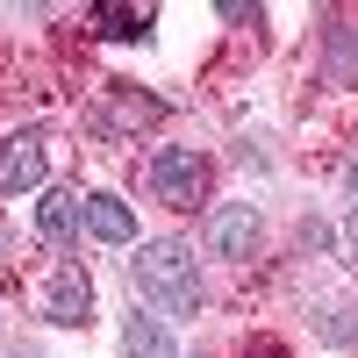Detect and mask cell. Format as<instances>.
Returning a JSON list of instances; mask_svg holds the SVG:
<instances>
[{
  "instance_id": "obj_11",
  "label": "cell",
  "mask_w": 358,
  "mask_h": 358,
  "mask_svg": "<svg viewBox=\"0 0 358 358\" xmlns=\"http://www.w3.org/2000/svg\"><path fill=\"white\" fill-rule=\"evenodd\" d=\"M251 358H287V351L280 344H251Z\"/></svg>"
},
{
  "instance_id": "obj_4",
  "label": "cell",
  "mask_w": 358,
  "mask_h": 358,
  "mask_svg": "<svg viewBox=\"0 0 358 358\" xmlns=\"http://www.w3.org/2000/svg\"><path fill=\"white\" fill-rule=\"evenodd\" d=\"M258 244H265V222H258V208H215V215H208V251H222L229 265L258 258Z\"/></svg>"
},
{
  "instance_id": "obj_2",
  "label": "cell",
  "mask_w": 358,
  "mask_h": 358,
  "mask_svg": "<svg viewBox=\"0 0 358 358\" xmlns=\"http://www.w3.org/2000/svg\"><path fill=\"white\" fill-rule=\"evenodd\" d=\"M143 179H151V194H158L165 208H179V215L208 201V158H201V151H179V143H165Z\"/></svg>"
},
{
  "instance_id": "obj_12",
  "label": "cell",
  "mask_w": 358,
  "mask_h": 358,
  "mask_svg": "<svg viewBox=\"0 0 358 358\" xmlns=\"http://www.w3.org/2000/svg\"><path fill=\"white\" fill-rule=\"evenodd\" d=\"M344 194H351V208H358V165H351V179H344Z\"/></svg>"
},
{
  "instance_id": "obj_5",
  "label": "cell",
  "mask_w": 358,
  "mask_h": 358,
  "mask_svg": "<svg viewBox=\"0 0 358 358\" xmlns=\"http://www.w3.org/2000/svg\"><path fill=\"white\" fill-rule=\"evenodd\" d=\"M122 351H129V358H179V337H172L165 315L129 308V315H122Z\"/></svg>"
},
{
  "instance_id": "obj_8",
  "label": "cell",
  "mask_w": 358,
  "mask_h": 358,
  "mask_svg": "<svg viewBox=\"0 0 358 358\" xmlns=\"http://www.w3.org/2000/svg\"><path fill=\"white\" fill-rule=\"evenodd\" d=\"M86 222V208L72 194H43L36 201V229H43V244H72V229Z\"/></svg>"
},
{
  "instance_id": "obj_10",
  "label": "cell",
  "mask_w": 358,
  "mask_h": 358,
  "mask_svg": "<svg viewBox=\"0 0 358 358\" xmlns=\"http://www.w3.org/2000/svg\"><path fill=\"white\" fill-rule=\"evenodd\" d=\"M151 8H101V36H143Z\"/></svg>"
},
{
  "instance_id": "obj_7",
  "label": "cell",
  "mask_w": 358,
  "mask_h": 358,
  "mask_svg": "<svg viewBox=\"0 0 358 358\" xmlns=\"http://www.w3.org/2000/svg\"><path fill=\"white\" fill-rule=\"evenodd\" d=\"M86 229H94L101 244H136V208L115 201V194H94L86 201Z\"/></svg>"
},
{
  "instance_id": "obj_1",
  "label": "cell",
  "mask_w": 358,
  "mask_h": 358,
  "mask_svg": "<svg viewBox=\"0 0 358 358\" xmlns=\"http://www.w3.org/2000/svg\"><path fill=\"white\" fill-rule=\"evenodd\" d=\"M136 294L151 301V315H172V322H187V315H201V265H194V251L179 244V236H158V244H143L136 251Z\"/></svg>"
},
{
  "instance_id": "obj_9",
  "label": "cell",
  "mask_w": 358,
  "mask_h": 358,
  "mask_svg": "<svg viewBox=\"0 0 358 358\" xmlns=\"http://www.w3.org/2000/svg\"><path fill=\"white\" fill-rule=\"evenodd\" d=\"M108 122H122V129L165 122V101H151V94H115V101H108Z\"/></svg>"
},
{
  "instance_id": "obj_13",
  "label": "cell",
  "mask_w": 358,
  "mask_h": 358,
  "mask_svg": "<svg viewBox=\"0 0 358 358\" xmlns=\"http://www.w3.org/2000/svg\"><path fill=\"white\" fill-rule=\"evenodd\" d=\"M351 251H358V208H351Z\"/></svg>"
},
{
  "instance_id": "obj_6",
  "label": "cell",
  "mask_w": 358,
  "mask_h": 358,
  "mask_svg": "<svg viewBox=\"0 0 358 358\" xmlns=\"http://www.w3.org/2000/svg\"><path fill=\"white\" fill-rule=\"evenodd\" d=\"M43 315L65 322V330H79V322L94 315V287H86L79 265H57V273H50V308H43Z\"/></svg>"
},
{
  "instance_id": "obj_3",
  "label": "cell",
  "mask_w": 358,
  "mask_h": 358,
  "mask_svg": "<svg viewBox=\"0 0 358 358\" xmlns=\"http://www.w3.org/2000/svg\"><path fill=\"white\" fill-rule=\"evenodd\" d=\"M43 172H50L43 129H22V136L0 143V201H8V194H36V187H43Z\"/></svg>"
}]
</instances>
